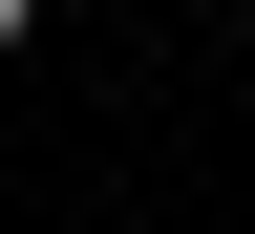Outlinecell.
<instances>
[]
</instances>
